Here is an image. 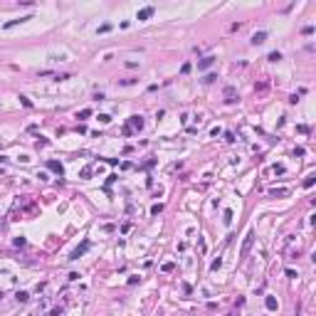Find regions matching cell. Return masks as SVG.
I'll list each match as a JSON object with an SVG mask.
<instances>
[{
  "instance_id": "9a60e30c",
  "label": "cell",
  "mask_w": 316,
  "mask_h": 316,
  "mask_svg": "<svg viewBox=\"0 0 316 316\" xmlns=\"http://www.w3.org/2000/svg\"><path fill=\"white\" fill-rule=\"evenodd\" d=\"M222 220H225V225H230L232 222V210H225V217Z\"/></svg>"
},
{
  "instance_id": "8992f818",
  "label": "cell",
  "mask_w": 316,
  "mask_h": 316,
  "mask_svg": "<svg viewBox=\"0 0 316 316\" xmlns=\"http://www.w3.org/2000/svg\"><path fill=\"white\" fill-rule=\"evenodd\" d=\"M249 42H252V45H264V42H267V32H254Z\"/></svg>"
},
{
  "instance_id": "cb8c5ba5",
  "label": "cell",
  "mask_w": 316,
  "mask_h": 316,
  "mask_svg": "<svg viewBox=\"0 0 316 316\" xmlns=\"http://www.w3.org/2000/svg\"><path fill=\"white\" fill-rule=\"evenodd\" d=\"M109 30H111V25H109V22H106V25H101V27H99V32H101V35H104V32H109Z\"/></svg>"
},
{
  "instance_id": "7c38bea8",
  "label": "cell",
  "mask_w": 316,
  "mask_h": 316,
  "mask_svg": "<svg viewBox=\"0 0 316 316\" xmlns=\"http://www.w3.org/2000/svg\"><path fill=\"white\" fill-rule=\"evenodd\" d=\"M15 299H17V301H22V304H25V301H27V299H30V294H27V291H17V296H15Z\"/></svg>"
},
{
  "instance_id": "ffe728a7",
  "label": "cell",
  "mask_w": 316,
  "mask_h": 316,
  "mask_svg": "<svg viewBox=\"0 0 316 316\" xmlns=\"http://www.w3.org/2000/svg\"><path fill=\"white\" fill-rule=\"evenodd\" d=\"M225 141H227V143H235V134H232V131H227V134H225Z\"/></svg>"
},
{
  "instance_id": "e0dca14e",
  "label": "cell",
  "mask_w": 316,
  "mask_h": 316,
  "mask_svg": "<svg viewBox=\"0 0 316 316\" xmlns=\"http://www.w3.org/2000/svg\"><path fill=\"white\" fill-rule=\"evenodd\" d=\"M314 180H316V176H309L306 180H304V188H311V185H314Z\"/></svg>"
},
{
  "instance_id": "2e32d148",
  "label": "cell",
  "mask_w": 316,
  "mask_h": 316,
  "mask_svg": "<svg viewBox=\"0 0 316 316\" xmlns=\"http://www.w3.org/2000/svg\"><path fill=\"white\" fill-rule=\"evenodd\" d=\"M163 210V205H161V203H156V205H153V208H151V215H158V212Z\"/></svg>"
},
{
  "instance_id": "d6986e66",
  "label": "cell",
  "mask_w": 316,
  "mask_h": 316,
  "mask_svg": "<svg viewBox=\"0 0 316 316\" xmlns=\"http://www.w3.org/2000/svg\"><path fill=\"white\" fill-rule=\"evenodd\" d=\"M20 104H22V106H27V109H30V106H32V101H30L27 97H20Z\"/></svg>"
},
{
  "instance_id": "6da1fadb",
  "label": "cell",
  "mask_w": 316,
  "mask_h": 316,
  "mask_svg": "<svg viewBox=\"0 0 316 316\" xmlns=\"http://www.w3.org/2000/svg\"><path fill=\"white\" fill-rule=\"evenodd\" d=\"M252 242H254V232L249 230L245 235V242H242V249H240V257H247V252H249V247H252Z\"/></svg>"
},
{
  "instance_id": "5b68a950",
  "label": "cell",
  "mask_w": 316,
  "mask_h": 316,
  "mask_svg": "<svg viewBox=\"0 0 316 316\" xmlns=\"http://www.w3.org/2000/svg\"><path fill=\"white\" fill-rule=\"evenodd\" d=\"M264 306H267V311H277L279 309V304H277L274 296H264Z\"/></svg>"
},
{
  "instance_id": "3957f363",
  "label": "cell",
  "mask_w": 316,
  "mask_h": 316,
  "mask_svg": "<svg viewBox=\"0 0 316 316\" xmlns=\"http://www.w3.org/2000/svg\"><path fill=\"white\" fill-rule=\"evenodd\" d=\"M129 129L141 131V129H143V116H131V119H129Z\"/></svg>"
},
{
  "instance_id": "30bf717a",
  "label": "cell",
  "mask_w": 316,
  "mask_h": 316,
  "mask_svg": "<svg viewBox=\"0 0 316 316\" xmlns=\"http://www.w3.org/2000/svg\"><path fill=\"white\" fill-rule=\"evenodd\" d=\"M286 193H289L286 188H274V190H269V195H272V198H281V195H286Z\"/></svg>"
},
{
  "instance_id": "d4e9b609",
  "label": "cell",
  "mask_w": 316,
  "mask_h": 316,
  "mask_svg": "<svg viewBox=\"0 0 316 316\" xmlns=\"http://www.w3.org/2000/svg\"><path fill=\"white\" fill-rule=\"evenodd\" d=\"M92 176V168H89V166H87V168H84V171H82V178H89Z\"/></svg>"
},
{
  "instance_id": "52a82bcc",
  "label": "cell",
  "mask_w": 316,
  "mask_h": 316,
  "mask_svg": "<svg viewBox=\"0 0 316 316\" xmlns=\"http://www.w3.org/2000/svg\"><path fill=\"white\" fill-rule=\"evenodd\" d=\"M215 64V57H203L200 62H198V69H208V67H212Z\"/></svg>"
},
{
  "instance_id": "7402d4cb",
  "label": "cell",
  "mask_w": 316,
  "mask_h": 316,
  "mask_svg": "<svg viewBox=\"0 0 316 316\" xmlns=\"http://www.w3.org/2000/svg\"><path fill=\"white\" fill-rule=\"evenodd\" d=\"M188 72H190V62H185V64L180 67V74H188Z\"/></svg>"
},
{
  "instance_id": "44dd1931",
  "label": "cell",
  "mask_w": 316,
  "mask_h": 316,
  "mask_svg": "<svg viewBox=\"0 0 316 316\" xmlns=\"http://www.w3.org/2000/svg\"><path fill=\"white\" fill-rule=\"evenodd\" d=\"M173 267H176L173 262H166V264H163V272H173Z\"/></svg>"
},
{
  "instance_id": "ac0fdd59",
  "label": "cell",
  "mask_w": 316,
  "mask_h": 316,
  "mask_svg": "<svg viewBox=\"0 0 316 316\" xmlns=\"http://www.w3.org/2000/svg\"><path fill=\"white\" fill-rule=\"evenodd\" d=\"M220 264H222V259H220V257H217V259H215V262H212V267H210V269H212V272H217V269H220Z\"/></svg>"
},
{
  "instance_id": "8fae6325",
  "label": "cell",
  "mask_w": 316,
  "mask_h": 316,
  "mask_svg": "<svg viewBox=\"0 0 316 316\" xmlns=\"http://www.w3.org/2000/svg\"><path fill=\"white\" fill-rule=\"evenodd\" d=\"M92 116V109H82L79 114H77V119H89Z\"/></svg>"
},
{
  "instance_id": "5bb4252c",
  "label": "cell",
  "mask_w": 316,
  "mask_h": 316,
  "mask_svg": "<svg viewBox=\"0 0 316 316\" xmlns=\"http://www.w3.org/2000/svg\"><path fill=\"white\" fill-rule=\"evenodd\" d=\"M119 84L121 87H131V84H136V79H119Z\"/></svg>"
},
{
  "instance_id": "7a4b0ae2",
  "label": "cell",
  "mask_w": 316,
  "mask_h": 316,
  "mask_svg": "<svg viewBox=\"0 0 316 316\" xmlns=\"http://www.w3.org/2000/svg\"><path fill=\"white\" fill-rule=\"evenodd\" d=\"M47 168H50L52 173H57L59 178L64 176V168H62V163H59V161H47Z\"/></svg>"
},
{
  "instance_id": "4fadbf2b",
  "label": "cell",
  "mask_w": 316,
  "mask_h": 316,
  "mask_svg": "<svg viewBox=\"0 0 316 316\" xmlns=\"http://www.w3.org/2000/svg\"><path fill=\"white\" fill-rule=\"evenodd\" d=\"M281 59V52H269V62H279Z\"/></svg>"
},
{
  "instance_id": "603a6c76",
  "label": "cell",
  "mask_w": 316,
  "mask_h": 316,
  "mask_svg": "<svg viewBox=\"0 0 316 316\" xmlns=\"http://www.w3.org/2000/svg\"><path fill=\"white\" fill-rule=\"evenodd\" d=\"M99 121H101V124H109V121H111V116H106V114H99Z\"/></svg>"
},
{
  "instance_id": "277c9868",
  "label": "cell",
  "mask_w": 316,
  "mask_h": 316,
  "mask_svg": "<svg viewBox=\"0 0 316 316\" xmlns=\"http://www.w3.org/2000/svg\"><path fill=\"white\" fill-rule=\"evenodd\" d=\"M225 101H227V104H235V101H237V92H235L232 87H225Z\"/></svg>"
},
{
  "instance_id": "ba28073f",
  "label": "cell",
  "mask_w": 316,
  "mask_h": 316,
  "mask_svg": "<svg viewBox=\"0 0 316 316\" xmlns=\"http://www.w3.org/2000/svg\"><path fill=\"white\" fill-rule=\"evenodd\" d=\"M87 247H89V242H82V247H77V249L72 252V257H69V259H79V257L87 252Z\"/></svg>"
},
{
  "instance_id": "9c48e42d",
  "label": "cell",
  "mask_w": 316,
  "mask_h": 316,
  "mask_svg": "<svg viewBox=\"0 0 316 316\" xmlns=\"http://www.w3.org/2000/svg\"><path fill=\"white\" fill-rule=\"evenodd\" d=\"M153 15V7H143V10H139V20H148Z\"/></svg>"
},
{
  "instance_id": "484cf974",
  "label": "cell",
  "mask_w": 316,
  "mask_h": 316,
  "mask_svg": "<svg viewBox=\"0 0 316 316\" xmlns=\"http://www.w3.org/2000/svg\"><path fill=\"white\" fill-rule=\"evenodd\" d=\"M50 316H62V309H52V314Z\"/></svg>"
},
{
  "instance_id": "4316f807",
  "label": "cell",
  "mask_w": 316,
  "mask_h": 316,
  "mask_svg": "<svg viewBox=\"0 0 316 316\" xmlns=\"http://www.w3.org/2000/svg\"><path fill=\"white\" fill-rule=\"evenodd\" d=\"M0 299H2V291H0Z\"/></svg>"
}]
</instances>
